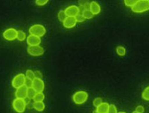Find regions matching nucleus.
<instances>
[{
  "mask_svg": "<svg viewBox=\"0 0 149 113\" xmlns=\"http://www.w3.org/2000/svg\"><path fill=\"white\" fill-rule=\"evenodd\" d=\"M132 113H139V112H136V111H134V112H133Z\"/></svg>",
  "mask_w": 149,
  "mask_h": 113,
  "instance_id": "c9c22d12",
  "label": "nucleus"
},
{
  "mask_svg": "<svg viewBox=\"0 0 149 113\" xmlns=\"http://www.w3.org/2000/svg\"><path fill=\"white\" fill-rule=\"evenodd\" d=\"M37 93V92H36L32 87L29 88V89H28V92H27V98L29 100V101H31V100L34 99V98L35 97Z\"/></svg>",
  "mask_w": 149,
  "mask_h": 113,
  "instance_id": "dca6fc26",
  "label": "nucleus"
},
{
  "mask_svg": "<svg viewBox=\"0 0 149 113\" xmlns=\"http://www.w3.org/2000/svg\"><path fill=\"white\" fill-rule=\"evenodd\" d=\"M90 10L91 11L93 15H97V14H100L101 12V7L98 2L93 1L90 2Z\"/></svg>",
  "mask_w": 149,
  "mask_h": 113,
  "instance_id": "ddd939ff",
  "label": "nucleus"
},
{
  "mask_svg": "<svg viewBox=\"0 0 149 113\" xmlns=\"http://www.w3.org/2000/svg\"><path fill=\"white\" fill-rule=\"evenodd\" d=\"M77 22L75 19V17H68L65 19L64 22H63V27L66 28H72L76 26Z\"/></svg>",
  "mask_w": 149,
  "mask_h": 113,
  "instance_id": "f8f14e48",
  "label": "nucleus"
},
{
  "mask_svg": "<svg viewBox=\"0 0 149 113\" xmlns=\"http://www.w3.org/2000/svg\"><path fill=\"white\" fill-rule=\"evenodd\" d=\"M116 51V54L120 57H123L126 54V49L123 46H117Z\"/></svg>",
  "mask_w": 149,
  "mask_h": 113,
  "instance_id": "6ab92c4d",
  "label": "nucleus"
},
{
  "mask_svg": "<svg viewBox=\"0 0 149 113\" xmlns=\"http://www.w3.org/2000/svg\"><path fill=\"white\" fill-rule=\"evenodd\" d=\"M83 16L85 18V19H92L94 17V15L92 14L91 11L90 10V9L85 10L84 12L83 13Z\"/></svg>",
  "mask_w": 149,
  "mask_h": 113,
  "instance_id": "5701e85b",
  "label": "nucleus"
},
{
  "mask_svg": "<svg viewBox=\"0 0 149 113\" xmlns=\"http://www.w3.org/2000/svg\"><path fill=\"white\" fill-rule=\"evenodd\" d=\"M142 98L146 101H149V86L143 90L142 93Z\"/></svg>",
  "mask_w": 149,
  "mask_h": 113,
  "instance_id": "4be33fe9",
  "label": "nucleus"
},
{
  "mask_svg": "<svg viewBox=\"0 0 149 113\" xmlns=\"http://www.w3.org/2000/svg\"><path fill=\"white\" fill-rule=\"evenodd\" d=\"M78 10H79V14H83V13L84 12V10H86L84 7L83 6H78Z\"/></svg>",
  "mask_w": 149,
  "mask_h": 113,
  "instance_id": "473e14b6",
  "label": "nucleus"
},
{
  "mask_svg": "<svg viewBox=\"0 0 149 113\" xmlns=\"http://www.w3.org/2000/svg\"><path fill=\"white\" fill-rule=\"evenodd\" d=\"M58 19H59L60 22H64L65 19L67 18V16H66L64 10H61L59 12H58Z\"/></svg>",
  "mask_w": 149,
  "mask_h": 113,
  "instance_id": "aec40b11",
  "label": "nucleus"
},
{
  "mask_svg": "<svg viewBox=\"0 0 149 113\" xmlns=\"http://www.w3.org/2000/svg\"><path fill=\"white\" fill-rule=\"evenodd\" d=\"M29 32L30 35L36 36L38 37H42L46 34V29L44 26L40 24H35L29 28Z\"/></svg>",
  "mask_w": 149,
  "mask_h": 113,
  "instance_id": "f03ea898",
  "label": "nucleus"
},
{
  "mask_svg": "<svg viewBox=\"0 0 149 113\" xmlns=\"http://www.w3.org/2000/svg\"><path fill=\"white\" fill-rule=\"evenodd\" d=\"M88 93L85 91H78L72 95V101L75 104H84L88 100Z\"/></svg>",
  "mask_w": 149,
  "mask_h": 113,
  "instance_id": "7ed1b4c3",
  "label": "nucleus"
},
{
  "mask_svg": "<svg viewBox=\"0 0 149 113\" xmlns=\"http://www.w3.org/2000/svg\"><path fill=\"white\" fill-rule=\"evenodd\" d=\"M64 11L68 17H75L78 14H79L78 7L74 5L68 6V7L65 9Z\"/></svg>",
  "mask_w": 149,
  "mask_h": 113,
  "instance_id": "1a4fd4ad",
  "label": "nucleus"
},
{
  "mask_svg": "<svg viewBox=\"0 0 149 113\" xmlns=\"http://www.w3.org/2000/svg\"><path fill=\"white\" fill-rule=\"evenodd\" d=\"M134 13L140 14L149 10V0H137L134 6L131 8Z\"/></svg>",
  "mask_w": 149,
  "mask_h": 113,
  "instance_id": "f257e3e1",
  "label": "nucleus"
},
{
  "mask_svg": "<svg viewBox=\"0 0 149 113\" xmlns=\"http://www.w3.org/2000/svg\"><path fill=\"white\" fill-rule=\"evenodd\" d=\"M87 3H88L87 1H79V2H78V5H79V6H83V7H85V5H86Z\"/></svg>",
  "mask_w": 149,
  "mask_h": 113,
  "instance_id": "2f4dec72",
  "label": "nucleus"
},
{
  "mask_svg": "<svg viewBox=\"0 0 149 113\" xmlns=\"http://www.w3.org/2000/svg\"><path fill=\"white\" fill-rule=\"evenodd\" d=\"M13 108L17 112L22 113L25 112L27 106L26 101L24 99H19V98H16L13 101Z\"/></svg>",
  "mask_w": 149,
  "mask_h": 113,
  "instance_id": "20e7f679",
  "label": "nucleus"
},
{
  "mask_svg": "<svg viewBox=\"0 0 149 113\" xmlns=\"http://www.w3.org/2000/svg\"><path fill=\"white\" fill-rule=\"evenodd\" d=\"M137 0H125V5L127 6V7H130L132 8L133 6L135 5V4L136 3Z\"/></svg>",
  "mask_w": 149,
  "mask_h": 113,
  "instance_id": "393cba45",
  "label": "nucleus"
},
{
  "mask_svg": "<svg viewBox=\"0 0 149 113\" xmlns=\"http://www.w3.org/2000/svg\"><path fill=\"white\" fill-rule=\"evenodd\" d=\"M109 104L107 102H103L102 104H100L98 107H96L95 110L97 111L98 113H107L109 109Z\"/></svg>",
  "mask_w": 149,
  "mask_h": 113,
  "instance_id": "4468645a",
  "label": "nucleus"
},
{
  "mask_svg": "<svg viewBox=\"0 0 149 113\" xmlns=\"http://www.w3.org/2000/svg\"><path fill=\"white\" fill-rule=\"evenodd\" d=\"M48 2H49V0H37L35 3L38 6H43V5H46Z\"/></svg>",
  "mask_w": 149,
  "mask_h": 113,
  "instance_id": "cd10ccee",
  "label": "nucleus"
},
{
  "mask_svg": "<svg viewBox=\"0 0 149 113\" xmlns=\"http://www.w3.org/2000/svg\"><path fill=\"white\" fill-rule=\"evenodd\" d=\"M34 75H35V78H37V79H42V73L40 71H34Z\"/></svg>",
  "mask_w": 149,
  "mask_h": 113,
  "instance_id": "c756f323",
  "label": "nucleus"
},
{
  "mask_svg": "<svg viewBox=\"0 0 149 113\" xmlns=\"http://www.w3.org/2000/svg\"><path fill=\"white\" fill-rule=\"evenodd\" d=\"M45 99V95L42 92L37 93L33 101L34 102H43Z\"/></svg>",
  "mask_w": 149,
  "mask_h": 113,
  "instance_id": "f3484780",
  "label": "nucleus"
},
{
  "mask_svg": "<svg viewBox=\"0 0 149 113\" xmlns=\"http://www.w3.org/2000/svg\"><path fill=\"white\" fill-rule=\"evenodd\" d=\"M31 87L37 92V93L43 92L45 89V83L42 79H35L32 82V86Z\"/></svg>",
  "mask_w": 149,
  "mask_h": 113,
  "instance_id": "6e6552de",
  "label": "nucleus"
},
{
  "mask_svg": "<svg viewBox=\"0 0 149 113\" xmlns=\"http://www.w3.org/2000/svg\"><path fill=\"white\" fill-rule=\"evenodd\" d=\"M118 113H127V112H119Z\"/></svg>",
  "mask_w": 149,
  "mask_h": 113,
  "instance_id": "72a5a7b5",
  "label": "nucleus"
},
{
  "mask_svg": "<svg viewBox=\"0 0 149 113\" xmlns=\"http://www.w3.org/2000/svg\"><path fill=\"white\" fill-rule=\"evenodd\" d=\"M28 89L29 88L26 87V86H21V87L18 88L16 90L15 96L16 98H19V99H26L27 98V92Z\"/></svg>",
  "mask_w": 149,
  "mask_h": 113,
  "instance_id": "9d476101",
  "label": "nucleus"
},
{
  "mask_svg": "<svg viewBox=\"0 0 149 113\" xmlns=\"http://www.w3.org/2000/svg\"><path fill=\"white\" fill-rule=\"evenodd\" d=\"M75 19H76L77 22H83L86 20L84 17L83 14H78V15L75 17Z\"/></svg>",
  "mask_w": 149,
  "mask_h": 113,
  "instance_id": "bb28decb",
  "label": "nucleus"
},
{
  "mask_svg": "<svg viewBox=\"0 0 149 113\" xmlns=\"http://www.w3.org/2000/svg\"><path fill=\"white\" fill-rule=\"evenodd\" d=\"M26 42H27V44L29 46H40V44L41 42V39L40 37L33 35H29V37H27Z\"/></svg>",
  "mask_w": 149,
  "mask_h": 113,
  "instance_id": "9b49d317",
  "label": "nucleus"
},
{
  "mask_svg": "<svg viewBox=\"0 0 149 113\" xmlns=\"http://www.w3.org/2000/svg\"><path fill=\"white\" fill-rule=\"evenodd\" d=\"M33 108L38 112H42L46 108V105L43 102H34Z\"/></svg>",
  "mask_w": 149,
  "mask_h": 113,
  "instance_id": "2eb2a0df",
  "label": "nucleus"
},
{
  "mask_svg": "<svg viewBox=\"0 0 149 113\" xmlns=\"http://www.w3.org/2000/svg\"><path fill=\"white\" fill-rule=\"evenodd\" d=\"M27 52L29 54L33 57H39L42 56L44 54L45 50L44 49L40 46H29L27 49Z\"/></svg>",
  "mask_w": 149,
  "mask_h": 113,
  "instance_id": "423d86ee",
  "label": "nucleus"
},
{
  "mask_svg": "<svg viewBox=\"0 0 149 113\" xmlns=\"http://www.w3.org/2000/svg\"><path fill=\"white\" fill-rule=\"evenodd\" d=\"M93 113H98V112H97L96 110H95V111H93Z\"/></svg>",
  "mask_w": 149,
  "mask_h": 113,
  "instance_id": "f704fd0d",
  "label": "nucleus"
},
{
  "mask_svg": "<svg viewBox=\"0 0 149 113\" xmlns=\"http://www.w3.org/2000/svg\"><path fill=\"white\" fill-rule=\"evenodd\" d=\"M26 78L27 79L33 81L34 79H35V75H34V71H33L32 70L28 69L27 71H26Z\"/></svg>",
  "mask_w": 149,
  "mask_h": 113,
  "instance_id": "412c9836",
  "label": "nucleus"
},
{
  "mask_svg": "<svg viewBox=\"0 0 149 113\" xmlns=\"http://www.w3.org/2000/svg\"><path fill=\"white\" fill-rule=\"evenodd\" d=\"M107 113H118V110H117L116 106L114 104H110Z\"/></svg>",
  "mask_w": 149,
  "mask_h": 113,
  "instance_id": "a878e982",
  "label": "nucleus"
},
{
  "mask_svg": "<svg viewBox=\"0 0 149 113\" xmlns=\"http://www.w3.org/2000/svg\"><path fill=\"white\" fill-rule=\"evenodd\" d=\"M102 103H103V100H102V98H100V97L95 98L93 102V106H95V108H96V107H98V106H99L100 104H102Z\"/></svg>",
  "mask_w": 149,
  "mask_h": 113,
  "instance_id": "b1692460",
  "label": "nucleus"
},
{
  "mask_svg": "<svg viewBox=\"0 0 149 113\" xmlns=\"http://www.w3.org/2000/svg\"><path fill=\"white\" fill-rule=\"evenodd\" d=\"M32 82H33V81L30 80H29V79H27V78H26L25 86H26L27 88H31V86H32Z\"/></svg>",
  "mask_w": 149,
  "mask_h": 113,
  "instance_id": "7c9ffc66",
  "label": "nucleus"
},
{
  "mask_svg": "<svg viewBox=\"0 0 149 113\" xmlns=\"http://www.w3.org/2000/svg\"><path fill=\"white\" fill-rule=\"evenodd\" d=\"M136 112H137L139 113H143L145 112L144 106H141V105L137 106H136Z\"/></svg>",
  "mask_w": 149,
  "mask_h": 113,
  "instance_id": "c85d7f7f",
  "label": "nucleus"
},
{
  "mask_svg": "<svg viewBox=\"0 0 149 113\" xmlns=\"http://www.w3.org/2000/svg\"><path fill=\"white\" fill-rule=\"evenodd\" d=\"M26 75L24 74H18L12 80V86L15 89L21 87V86H25L26 83Z\"/></svg>",
  "mask_w": 149,
  "mask_h": 113,
  "instance_id": "39448f33",
  "label": "nucleus"
},
{
  "mask_svg": "<svg viewBox=\"0 0 149 113\" xmlns=\"http://www.w3.org/2000/svg\"><path fill=\"white\" fill-rule=\"evenodd\" d=\"M3 38L6 40L13 41L17 39V31L14 28L6 29L3 32Z\"/></svg>",
  "mask_w": 149,
  "mask_h": 113,
  "instance_id": "0eeeda50",
  "label": "nucleus"
},
{
  "mask_svg": "<svg viewBox=\"0 0 149 113\" xmlns=\"http://www.w3.org/2000/svg\"><path fill=\"white\" fill-rule=\"evenodd\" d=\"M27 38L26 34L23 31H17V40L19 41H24Z\"/></svg>",
  "mask_w": 149,
  "mask_h": 113,
  "instance_id": "a211bd4d",
  "label": "nucleus"
}]
</instances>
